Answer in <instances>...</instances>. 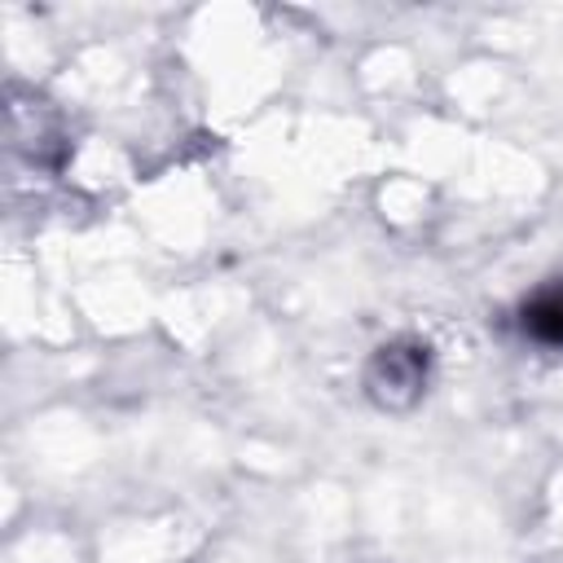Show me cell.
<instances>
[{
    "label": "cell",
    "mask_w": 563,
    "mask_h": 563,
    "mask_svg": "<svg viewBox=\"0 0 563 563\" xmlns=\"http://www.w3.org/2000/svg\"><path fill=\"white\" fill-rule=\"evenodd\" d=\"M427 378V352L422 347H383L369 369V387L383 405H409Z\"/></svg>",
    "instance_id": "6da1fadb"
},
{
    "label": "cell",
    "mask_w": 563,
    "mask_h": 563,
    "mask_svg": "<svg viewBox=\"0 0 563 563\" xmlns=\"http://www.w3.org/2000/svg\"><path fill=\"white\" fill-rule=\"evenodd\" d=\"M523 330L550 347H563V286H550L523 303Z\"/></svg>",
    "instance_id": "7a4b0ae2"
}]
</instances>
